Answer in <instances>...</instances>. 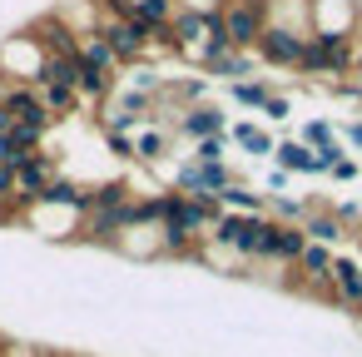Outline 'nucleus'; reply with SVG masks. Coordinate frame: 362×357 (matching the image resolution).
Wrapping results in <instances>:
<instances>
[{
    "label": "nucleus",
    "instance_id": "nucleus-17",
    "mask_svg": "<svg viewBox=\"0 0 362 357\" xmlns=\"http://www.w3.org/2000/svg\"><path fill=\"white\" fill-rule=\"evenodd\" d=\"M209 16H214V11H174V21H169V25H174V35H179V45H184V50H189L199 35H209Z\"/></svg>",
    "mask_w": 362,
    "mask_h": 357
},
{
    "label": "nucleus",
    "instance_id": "nucleus-33",
    "mask_svg": "<svg viewBox=\"0 0 362 357\" xmlns=\"http://www.w3.org/2000/svg\"><path fill=\"white\" fill-rule=\"evenodd\" d=\"M283 189H288V174L273 169V174H268V194H283Z\"/></svg>",
    "mask_w": 362,
    "mask_h": 357
},
{
    "label": "nucleus",
    "instance_id": "nucleus-34",
    "mask_svg": "<svg viewBox=\"0 0 362 357\" xmlns=\"http://www.w3.org/2000/svg\"><path fill=\"white\" fill-rule=\"evenodd\" d=\"M352 70H357V90H362V50L352 55Z\"/></svg>",
    "mask_w": 362,
    "mask_h": 357
},
{
    "label": "nucleus",
    "instance_id": "nucleus-26",
    "mask_svg": "<svg viewBox=\"0 0 362 357\" xmlns=\"http://www.w3.org/2000/svg\"><path fill=\"white\" fill-rule=\"evenodd\" d=\"M228 154H223V134H209V139H194V154H189V164H223Z\"/></svg>",
    "mask_w": 362,
    "mask_h": 357
},
{
    "label": "nucleus",
    "instance_id": "nucleus-7",
    "mask_svg": "<svg viewBox=\"0 0 362 357\" xmlns=\"http://www.w3.org/2000/svg\"><path fill=\"white\" fill-rule=\"evenodd\" d=\"M55 179H60L55 159L35 149V154H30V159H25L21 169H16V194H21V204H35V199H40V189H50Z\"/></svg>",
    "mask_w": 362,
    "mask_h": 357
},
{
    "label": "nucleus",
    "instance_id": "nucleus-36",
    "mask_svg": "<svg viewBox=\"0 0 362 357\" xmlns=\"http://www.w3.org/2000/svg\"><path fill=\"white\" fill-rule=\"evenodd\" d=\"M357 317H362V308H357Z\"/></svg>",
    "mask_w": 362,
    "mask_h": 357
},
{
    "label": "nucleus",
    "instance_id": "nucleus-18",
    "mask_svg": "<svg viewBox=\"0 0 362 357\" xmlns=\"http://www.w3.org/2000/svg\"><path fill=\"white\" fill-rule=\"evenodd\" d=\"M218 204H223V213H258V209H263V194L233 179V184L218 194Z\"/></svg>",
    "mask_w": 362,
    "mask_h": 357
},
{
    "label": "nucleus",
    "instance_id": "nucleus-24",
    "mask_svg": "<svg viewBox=\"0 0 362 357\" xmlns=\"http://www.w3.org/2000/svg\"><path fill=\"white\" fill-rule=\"evenodd\" d=\"M273 90L263 85V80H233V100L238 105H248V110H263V100H268Z\"/></svg>",
    "mask_w": 362,
    "mask_h": 357
},
{
    "label": "nucleus",
    "instance_id": "nucleus-2",
    "mask_svg": "<svg viewBox=\"0 0 362 357\" xmlns=\"http://www.w3.org/2000/svg\"><path fill=\"white\" fill-rule=\"evenodd\" d=\"M263 228H268V218L263 213H223L218 223H214V243H223L233 258H258V243H263Z\"/></svg>",
    "mask_w": 362,
    "mask_h": 357
},
{
    "label": "nucleus",
    "instance_id": "nucleus-21",
    "mask_svg": "<svg viewBox=\"0 0 362 357\" xmlns=\"http://www.w3.org/2000/svg\"><path fill=\"white\" fill-rule=\"evenodd\" d=\"M174 21V0H134V25L154 30V25H169Z\"/></svg>",
    "mask_w": 362,
    "mask_h": 357
},
{
    "label": "nucleus",
    "instance_id": "nucleus-1",
    "mask_svg": "<svg viewBox=\"0 0 362 357\" xmlns=\"http://www.w3.org/2000/svg\"><path fill=\"white\" fill-rule=\"evenodd\" d=\"M223 35L228 50H253L263 25H268V0H223Z\"/></svg>",
    "mask_w": 362,
    "mask_h": 357
},
{
    "label": "nucleus",
    "instance_id": "nucleus-13",
    "mask_svg": "<svg viewBox=\"0 0 362 357\" xmlns=\"http://www.w3.org/2000/svg\"><path fill=\"white\" fill-rule=\"evenodd\" d=\"M298 228H303V238H308V243H322V248H332V243H342V238H347V228L337 223V213H332V209H313Z\"/></svg>",
    "mask_w": 362,
    "mask_h": 357
},
{
    "label": "nucleus",
    "instance_id": "nucleus-3",
    "mask_svg": "<svg viewBox=\"0 0 362 357\" xmlns=\"http://www.w3.org/2000/svg\"><path fill=\"white\" fill-rule=\"evenodd\" d=\"M95 35L110 45V55L124 65V60H139V55H149V30L144 25H134V21H100L95 25Z\"/></svg>",
    "mask_w": 362,
    "mask_h": 357
},
{
    "label": "nucleus",
    "instance_id": "nucleus-28",
    "mask_svg": "<svg viewBox=\"0 0 362 357\" xmlns=\"http://www.w3.org/2000/svg\"><path fill=\"white\" fill-rule=\"evenodd\" d=\"M288 110H293L288 95H268V100H263V115H268V119H288Z\"/></svg>",
    "mask_w": 362,
    "mask_h": 357
},
{
    "label": "nucleus",
    "instance_id": "nucleus-27",
    "mask_svg": "<svg viewBox=\"0 0 362 357\" xmlns=\"http://www.w3.org/2000/svg\"><path fill=\"white\" fill-rule=\"evenodd\" d=\"M332 139H337V134H332L327 119H313V124L303 129V144H308V149H322V144H332Z\"/></svg>",
    "mask_w": 362,
    "mask_h": 357
},
{
    "label": "nucleus",
    "instance_id": "nucleus-8",
    "mask_svg": "<svg viewBox=\"0 0 362 357\" xmlns=\"http://www.w3.org/2000/svg\"><path fill=\"white\" fill-rule=\"evenodd\" d=\"M174 184H179V194H189V199H194V194H223V189L233 184V169H228V164H184Z\"/></svg>",
    "mask_w": 362,
    "mask_h": 357
},
{
    "label": "nucleus",
    "instance_id": "nucleus-23",
    "mask_svg": "<svg viewBox=\"0 0 362 357\" xmlns=\"http://www.w3.org/2000/svg\"><path fill=\"white\" fill-rule=\"evenodd\" d=\"M75 90L70 85H40V105H45V115L55 119V115H65V110H75Z\"/></svg>",
    "mask_w": 362,
    "mask_h": 357
},
{
    "label": "nucleus",
    "instance_id": "nucleus-25",
    "mask_svg": "<svg viewBox=\"0 0 362 357\" xmlns=\"http://www.w3.org/2000/svg\"><path fill=\"white\" fill-rule=\"evenodd\" d=\"M164 154H169V134L149 129V134L134 139V159H149V164H154V159H164Z\"/></svg>",
    "mask_w": 362,
    "mask_h": 357
},
{
    "label": "nucleus",
    "instance_id": "nucleus-32",
    "mask_svg": "<svg viewBox=\"0 0 362 357\" xmlns=\"http://www.w3.org/2000/svg\"><path fill=\"white\" fill-rule=\"evenodd\" d=\"M6 194H16V169L0 164V199H6Z\"/></svg>",
    "mask_w": 362,
    "mask_h": 357
},
{
    "label": "nucleus",
    "instance_id": "nucleus-12",
    "mask_svg": "<svg viewBox=\"0 0 362 357\" xmlns=\"http://www.w3.org/2000/svg\"><path fill=\"white\" fill-rule=\"evenodd\" d=\"M6 110H11V119H16V124L50 129V115H45V105H40V95H35V90H21V85H11V95H6Z\"/></svg>",
    "mask_w": 362,
    "mask_h": 357
},
{
    "label": "nucleus",
    "instance_id": "nucleus-31",
    "mask_svg": "<svg viewBox=\"0 0 362 357\" xmlns=\"http://www.w3.org/2000/svg\"><path fill=\"white\" fill-rule=\"evenodd\" d=\"M342 139H347V144H352V149H357V154H362V119H352V124H347V129H342Z\"/></svg>",
    "mask_w": 362,
    "mask_h": 357
},
{
    "label": "nucleus",
    "instance_id": "nucleus-20",
    "mask_svg": "<svg viewBox=\"0 0 362 357\" xmlns=\"http://www.w3.org/2000/svg\"><path fill=\"white\" fill-rule=\"evenodd\" d=\"M75 95H90V100H110V95H115V75L80 65V75H75Z\"/></svg>",
    "mask_w": 362,
    "mask_h": 357
},
{
    "label": "nucleus",
    "instance_id": "nucleus-14",
    "mask_svg": "<svg viewBox=\"0 0 362 357\" xmlns=\"http://www.w3.org/2000/svg\"><path fill=\"white\" fill-rule=\"evenodd\" d=\"M273 159H278V169H283V174H317L313 149H308L303 139H278V144H273Z\"/></svg>",
    "mask_w": 362,
    "mask_h": 357
},
{
    "label": "nucleus",
    "instance_id": "nucleus-22",
    "mask_svg": "<svg viewBox=\"0 0 362 357\" xmlns=\"http://www.w3.org/2000/svg\"><path fill=\"white\" fill-rule=\"evenodd\" d=\"M233 144H238V149H248L253 159L273 154V134H268V129H258V124H233Z\"/></svg>",
    "mask_w": 362,
    "mask_h": 357
},
{
    "label": "nucleus",
    "instance_id": "nucleus-15",
    "mask_svg": "<svg viewBox=\"0 0 362 357\" xmlns=\"http://www.w3.org/2000/svg\"><path fill=\"white\" fill-rule=\"evenodd\" d=\"M204 70L209 75H223V80H248L253 75V55L248 50H223V55L204 60Z\"/></svg>",
    "mask_w": 362,
    "mask_h": 357
},
{
    "label": "nucleus",
    "instance_id": "nucleus-35",
    "mask_svg": "<svg viewBox=\"0 0 362 357\" xmlns=\"http://www.w3.org/2000/svg\"><path fill=\"white\" fill-rule=\"evenodd\" d=\"M6 95H11V75H0V105H6Z\"/></svg>",
    "mask_w": 362,
    "mask_h": 357
},
{
    "label": "nucleus",
    "instance_id": "nucleus-16",
    "mask_svg": "<svg viewBox=\"0 0 362 357\" xmlns=\"http://www.w3.org/2000/svg\"><path fill=\"white\" fill-rule=\"evenodd\" d=\"M75 60H80V65H90V70H105V75H115V70H119V60L110 55V45H105L100 35H80Z\"/></svg>",
    "mask_w": 362,
    "mask_h": 357
},
{
    "label": "nucleus",
    "instance_id": "nucleus-4",
    "mask_svg": "<svg viewBox=\"0 0 362 357\" xmlns=\"http://www.w3.org/2000/svg\"><path fill=\"white\" fill-rule=\"evenodd\" d=\"M303 45H308V35H303V30L268 21V25H263V35H258V60H263V65H298Z\"/></svg>",
    "mask_w": 362,
    "mask_h": 357
},
{
    "label": "nucleus",
    "instance_id": "nucleus-9",
    "mask_svg": "<svg viewBox=\"0 0 362 357\" xmlns=\"http://www.w3.org/2000/svg\"><path fill=\"white\" fill-rule=\"evenodd\" d=\"M40 209H65V213H75V218H85L90 209H95V199H90V189H80L75 179H55L50 189H40V199H35Z\"/></svg>",
    "mask_w": 362,
    "mask_h": 357
},
{
    "label": "nucleus",
    "instance_id": "nucleus-10",
    "mask_svg": "<svg viewBox=\"0 0 362 357\" xmlns=\"http://www.w3.org/2000/svg\"><path fill=\"white\" fill-rule=\"evenodd\" d=\"M327 288L342 308H362V258H332Z\"/></svg>",
    "mask_w": 362,
    "mask_h": 357
},
{
    "label": "nucleus",
    "instance_id": "nucleus-6",
    "mask_svg": "<svg viewBox=\"0 0 362 357\" xmlns=\"http://www.w3.org/2000/svg\"><path fill=\"white\" fill-rule=\"evenodd\" d=\"M30 40L40 45V55H75L80 50V30L65 21V16H40Z\"/></svg>",
    "mask_w": 362,
    "mask_h": 357
},
{
    "label": "nucleus",
    "instance_id": "nucleus-30",
    "mask_svg": "<svg viewBox=\"0 0 362 357\" xmlns=\"http://www.w3.org/2000/svg\"><path fill=\"white\" fill-rule=\"evenodd\" d=\"M110 154H115V159H134V139H124V134H110Z\"/></svg>",
    "mask_w": 362,
    "mask_h": 357
},
{
    "label": "nucleus",
    "instance_id": "nucleus-29",
    "mask_svg": "<svg viewBox=\"0 0 362 357\" xmlns=\"http://www.w3.org/2000/svg\"><path fill=\"white\" fill-rule=\"evenodd\" d=\"M327 174H332V179H337V184H347V179H357V174H362V164H357V159H347V154H342V159H337V164H332V169H327Z\"/></svg>",
    "mask_w": 362,
    "mask_h": 357
},
{
    "label": "nucleus",
    "instance_id": "nucleus-11",
    "mask_svg": "<svg viewBox=\"0 0 362 357\" xmlns=\"http://www.w3.org/2000/svg\"><path fill=\"white\" fill-rule=\"evenodd\" d=\"M223 124H228L223 110H214V105H189V110H179V124H174V129H184L189 139H209V134H223Z\"/></svg>",
    "mask_w": 362,
    "mask_h": 357
},
{
    "label": "nucleus",
    "instance_id": "nucleus-19",
    "mask_svg": "<svg viewBox=\"0 0 362 357\" xmlns=\"http://www.w3.org/2000/svg\"><path fill=\"white\" fill-rule=\"evenodd\" d=\"M90 199H95V209H105V213H124L134 194H129L124 179H110V184H100V189H90Z\"/></svg>",
    "mask_w": 362,
    "mask_h": 357
},
{
    "label": "nucleus",
    "instance_id": "nucleus-5",
    "mask_svg": "<svg viewBox=\"0 0 362 357\" xmlns=\"http://www.w3.org/2000/svg\"><path fill=\"white\" fill-rule=\"evenodd\" d=\"M303 248H308V238H303V228L298 223H273L268 218V228H263V243H258V263H298L303 258Z\"/></svg>",
    "mask_w": 362,
    "mask_h": 357
}]
</instances>
